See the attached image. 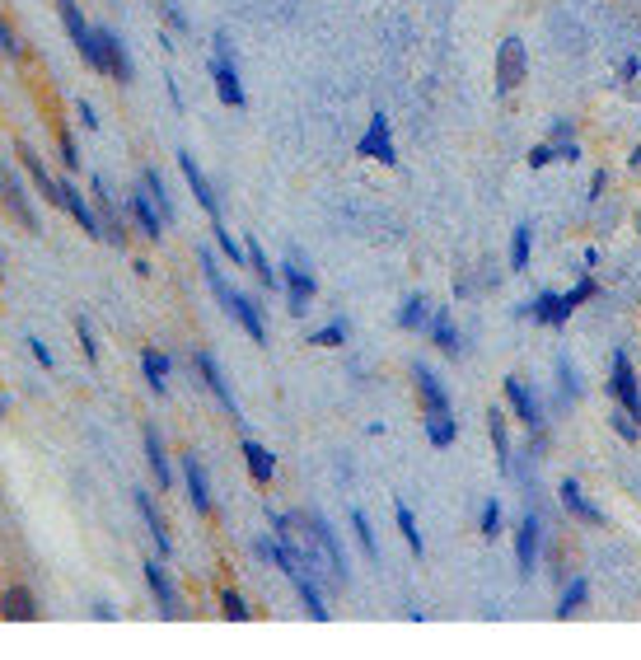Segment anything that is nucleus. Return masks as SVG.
Returning <instances> with one entry per match:
<instances>
[{"label":"nucleus","mask_w":641,"mask_h":660,"mask_svg":"<svg viewBox=\"0 0 641 660\" xmlns=\"http://www.w3.org/2000/svg\"><path fill=\"white\" fill-rule=\"evenodd\" d=\"M552 159H557V146H552V141H543V146H529V169H548Z\"/></svg>","instance_id":"de8ad7c7"},{"label":"nucleus","mask_w":641,"mask_h":660,"mask_svg":"<svg viewBox=\"0 0 641 660\" xmlns=\"http://www.w3.org/2000/svg\"><path fill=\"white\" fill-rule=\"evenodd\" d=\"M604 188H609V174H604V169H594V174H590V193H585V201H599V193H604Z\"/></svg>","instance_id":"603ef678"},{"label":"nucleus","mask_w":641,"mask_h":660,"mask_svg":"<svg viewBox=\"0 0 641 660\" xmlns=\"http://www.w3.org/2000/svg\"><path fill=\"white\" fill-rule=\"evenodd\" d=\"M562 506L576 515V520H585V525H604V510L585 501V492H581L576 478H562Z\"/></svg>","instance_id":"4be33fe9"},{"label":"nucleus","mask_w":641,"mask_h":660,"mask_svg":"<svg viewBox=\"0 0 641 660\" xmlns=\"http://www.w3.org/2000/svg\"><path fill=\"white\" fill-rule=\"evenodd\" d=\"M478 529H483V539H487V544H491V539H501V501H496V497L483 506V520H478Z\"/></svg>","instance_id":"37998d69"},{"label":"nucleus","mask_w":641,"mask_h":660,"mask_svg":"<svg viewBox=\"0 0 641 660\" xmlns=\"http://www.w3.org/2000/svg\"><path fill=\"white\" fill-rule=\"evenodd\" d=\"M29 352H33V361H43V365H52V352L43 347V338H29Z\"/></svg>","instance_id":"5fc2aeb1"},{"label":"nucleus","mask_w":641,"mask_h":660,"mask_svg":"<svg viewBox=\"0 0 641 660\" xmlns=\"http://www.w3.org/2000/svg\"><path fill=\"white\" fill-rule=\"evenodd\" d=\"M146 193L155 197V206H159V216H164V220H174V201H169V193H164V178H159L155 169H146Z\"/></svg>","instance_id":"a19ab883"},{"label":"nucleus","mask_w":641,"mask_h":660,"mask_svg":"<svg viewBox=\"0 0 641 660\" xmlns=\"http://www.w3.org/2000/svg\"><path fill=\"white\" fill-rule=\"evenodd\" d=\"M552 146H557V159H567V164L581 159V146H576V141H552Z\"/></svg>","instance_id":"864d4df0"},{"label":"nucleus","mask_w":641,"mask_h":660,"mask_svg":"<svg viewBox=\"0 0 641 660\" xmlns=\"http://www.w3.org/2000/svg\"><path fill=\"white\" fill-rule=\"evenodd\" d=\"M211 235H216V244H220V253H225V258H230L235 267H244V262H248V249H239V244H235V235H230V230H225V225H220V220H216V230H211Z\"/></svg>","instance_id":"79ce46f5"},{"label":"nucleus","mask_w":641,"mask_h":660,"mask_svg":"<svg viewBox=\"0 0 641 660\" xmlns=\"http://www.w3.org/2000/svg\"><path fill=\"white\" fill-rule=\"evenodd\" d=\"M637 71H641V61H637V56H628V61H623V80H632Z\"/></svg>","instance_id":"13d9d810"},{"label":"nucleus","mask_w":641,"mask_h":660,"mask_svg":"<svg viewBox=\"0 0 641 660\" xmlns=\"http://www.w3.org/2000/svg\"><path fill=\"white\" fill-rule=\"evenodd\" d=\"M248 262H253V272H258V281L267 286V291H277V286H281V272L267 262V253L258 249V244H248Z\"/></svg>","instance_id":"c9c22d12"},{"label":"nucleus","mask_w":641,"mask_h":660,"mask_svg":"<svg viewBox=\"0 0 641 660\" xmlns=\"http://www.w3.org/2000/svg\"><path fill=\"white\" fill-rule=\"evenodd\" d=\"M637 230H641V216H637Z\"/></svg>","instance_id":"680f3d73"},{"label":"nucleus","mask_w":641,"mask_h":660,"mask_svg":"<svg viewBox=\"0 0 641 660\" xmlns=\"http://www.w3.org/2000/svg\"><path fill=\"white\" fill-rule=\"evenodd\" d=\"M356 155H361V159H380V164H389V169L398 164V146H394V132H389V117H384V113L370 117L365 136L356 141Z\"/></svg>","instance_id":"20e7f679"},{"label":"nucleus","mask_w":641,"mask_h":660,"mask_svg":"<svg viewBox=\"0 0 641 660\" xmlns=\"http://www.w3.org/2000/svg\"><path fill=\"white\" fill-rule=\"evenodd\" d=\"M56 150H61V164H66V169H75V164H80V155H75V141H71V132H61V136H56Z\"/></svg>","instance_id":"8fccbe9b"},{"label":"nucleus","mask_w":641,"mask_h":660,"mask_svg":"<svg viewBox=\"0 0 641 660\" xmlns=\"http://www.w3.org/2000/svg\"><path fill=\"white\" fill-rule=\"evenodd\" d=\"M0 52L14 56V61H19V52H24V47H19V38H14V29L5 24V19H0Z\"/></svg>","instance_id":"09e8293b"},{"label":"nucleus","mask_w":641,"mask_h":660,"mask_svg":"<svg viewBox=\"0 0 641 660\" xmlns=\"http://www.w3.org/2000/svg\"><path fill=\"white\" fill-rule=\"evenodd\" d=\"M609 426H613V431H618V436H623L628 445H637V441H641V426H637V417H632L628 407H618V412H609Z\"/></svg>","instance_id":"ea45409f"},{"label":"nucleus","mask_w":641,"mask_h":660,"mask_svg":"<svg viewBox=\"0 0 641 660\" xmlns=\"http://www.w3.org/2000/svg\"><path fill=\"white\" fill-rule=\"evenodd\" d=\"M220 609L230 613L235 623H244V618H248V604H244V595H239V590H225V595H220Z\"/></svg>","instance_id":"a18cd8bd"},{"label":"nucleus","mask_w":641,"mask_h":660,"mask_svg":"<svg viewBox=\"0 0 641 660\" xmlns=\"http://www.w3.org/2000/svg\"><path fill=\"white\" fill-rule=\"evenodd\" d=\"M609 394L618 399V407H628L632 417L641 422V389H637V375H632L628 352H613V380H609Z\"/></svg>","instance_id":"423d86ee"},{"label":"nucleus","mask_w":641,"mask_h":660,"mask_svg":"<svg viewBox=\"0 0 641 660\" xmlns=\"http://www.w3.org/2000/svg\"><path fill=\"white\" fill-rule=\"evenodd\" d=\"M295 590H300V600H304V609H309V618H319V623H323V618H328V604H323V595H319V586H314V576H300V581H291Z\"/></svg>","instance_id":"72a5a7b5"},{"label":"nucleus","mask_w":641,"mask_h":660,"mask_svg":"<svg viewBox=\"0 0 641 660\" xmlns=\"http://www.w3.org/2000/svg\"><path fill=\"white\" fill-rule=\"evenodd\" d=\"M552 141H571V122H567V117L552 122Z\"/></svg>","instance_id":"4d7b16f0"},{"label":"nucleus","mask_w":641,"mask_h":660,"mask_svg":"<svg viewBox=\"0 0 641 660\" xmlns=\"http://www.w3.org/2000/svg\"><path fill=\"white\" fill-rule=\"evenodd\" d=\"M136 497V510L146 515V525H150V539H155V548H159V558H169V529H164V515L155 510V501H150V492H132Z\"/></svg>","instance_id":"b1692460"},{"label":"nucleus","mask_w":641,"mask_h":660,"mask_svg":"<svg viewBox=\"0 0 641 660\" xmlns=\"http://www.w3.org/2000/svg\"><path fill=\"white\" fill-rule=\"evenodd\" d=\"M351 529H356V544L365 548V558H380V544H375V529H370L365 510H351Z\"/></svg>","instance_id":"4c0bfd02"},{"label":"nucleus","mask_w":641,"mask_h":660,"mask_svg":"<svg viewBox=\"0 0 641 660\" xmlns=\"http://www.w3.org/2000/svg\"><path fill=\"white\" fill-rule=\"evenodd\" d=\"M585 600H590V581H585V576H571V586L562 590V604H557V613L567 618V613H576V609H581Z\"/></svg>","instance_id":"f704fd0d"},{"label":"nucleus","mask_w":641,"mask_h":660,"mask_svg":"<svg viewBox=\"0 0 641 660\" xmlns=\"http://www.w3.org/2000/svg\"><path fill=\"white\" fill-rule=\"evenodd\" d=\"M14 155H19V164H24V169L33 174V183H38V188H43V201L61 206V183H56L52 174H47V164L38 159V150H33V146H24V141H19V146H14Z\"/></svg>","instance_id":"4468645a"},{"label":"nucleus","mask_w":641,"mask_h":660,"mask_svg":"<svg viewBox=\"0 0 641 660\" xmlns=\"http://www.w3.org/2000/svg\"><path fill=\"white\" fill-rule=\"evenodd\" d=\"M431 338H436V347H440L445 356H459V328H454L449 309H440V314H436V323H431Z\"/></svg>","instance_id":"7c9ffc66"},{"label":"nucleus","mask_w":641,"mask_h":660,"mask_svg":"<svg viewBox=\"0 0 641 660\" xmlns=\"http://www.w3.org/2000/svg\"><path fill=\"white\" fill-rule=\"evenodd\" d=\"M525 314H529L534 323H543V328H567L571 309L562 304V296H557V291H543L534 304H520V309H515V319H525Z\"/></svg>","instance_id":"9b49d317"},{"label":"nucleus","mask_w":641,"mask_h":660,"mask_svg":"<svg viewBox=\"0 0 641 660\" xmlns=\"http://www.w3.org/2000/svg\"><path fill=\"white\" fill-rule=\"evenodd\" d=\"M525 75H529V47L520 38H506L496 47V94H515L525 85Z\"/></svg>","instance_id":"7ed1b4c3"},{"label":"nucleus","mask_w":641,"mask_h":660,"mask_svg":"<svg viewBox=\"0 0 641 660\" xmlns=\"http://www.w3.org/2000/svg\"><path fill=\"white\" fill-rule=\"evenodd\" d=\"M127 206H132V220L141 225V235H146V239H159V235H164V216H159V206L150 201L146 188H136V193L127 197Z\"/></svg>","instance_id":"a211bd4d"},{"label":"nucleus","mask_w":641,"mask_h":660,"mask_svg":"<svg viewBox=\"0 0 641 660\" xmlns=\"http://www.w3.org/2000/svg\"><path fill=\"white\" fill-rule=\"evenodd\" d=\"M0 193H5V206L14 211V220L24 225V230H38V216H33V206L24 201V188L10 178V174H0Z\"/></svg>","instance_id":"a878e982"},{"label":"nucleus","mask_w":641,"mask_h":660,"mask_svg":"<svg viewBox=\"0 0 641 660\" xmlns=\"http://www.w3.org/2000/svg\"><path fill=\"white\" fill-rule=\"evenodd\" d=\"M211 75H216V94L220 103H230V108H244V85H239V71L230 56H216L211 61Z\"/></svg>","instance_id":"aec40b11"},{"label":"nucleus","mask_w":641,"mask_h":660,"mask_svg":"<svg viewBox=\"0 0 641 660\" xmlns=\"http://www.w3.org/2000/svg\"><path fill=\"white\" fill-rule=\"evenodd\" d=\"M529 253H534V230H529V225H515V235H510V272H525Z\"/></svg>","instance_id":"473e14b6"},{"label":"nucleus","mask_w":641,"mask_h":660,"mask_svg":"<svg viewBox=\"0 0 641 660\" xmlns=\"http://www.w3.org/2000/svg\"><path fill=\"white\" fill-rule=\"evenodd\" d=\"M146 586L155 590L164 618H178V613H183V600H178V590H174V581H169V571H164V562H146Z\"/></svg>","instance_id":"2eb2a0df"},{"label":"nucleus","mask_w":641,"mask_h":660,"mask_svg":"<svg viewBox=\"0 0 641 660\" xmlns=\"http://www.w3.org/2000/svg\"><path fill=\"white\" fill-rule=\"evenodd\" d=\"M501 389H506V403L515 407V417H520L529 431H543V412H539V399H534L529 389H525V380H520V375H506V384H501Z\"/></svg>","instance_id":"9d476101"},{"label":"nucleus","mask_w":641,"mask_h":660,"mask_svg":"<svg viewBox=\"0 0 641 660\" xmlns=\"http://www.w3.org/2000/svg\"><path fill=\"white\" fill-rule=\"evenodd\" d=\"M557 375H562V389H567L571 399H581V375H576V365H571L567 356L557 361Z\"/></svg>","instance_id":"49530a36"},{"label":"nucleus","mask_w":641,"mask_h":660,"mask_svg":"<svg viewBox=\"0 0 641 660\" xmlns=\"http://www.w3.org/2000/svg\"><path fill=\"white\" fill-rule=\"evenodd\" d=\"M197 370H201V380H206V389L230 407V417L244 426V412H239V403H235V394H230V384H225V375H220V365H216V356L211 352H197Z\"/></svg>","instance_id":"ddd939ff"},{"label":"nucleus","mask_w":641,"mask_h":660,"mask_svg":"<svg viewBox=\"0 0 641 660\" xmlns=\"http://www.w3.org/2000/svg\"><path fill=\"white\" fill-rule=\"evenodd\" d=\"M244 464H248V473H253L258 483H272L277 478V455L267 445H258V441H244Z\"/></svg>","instance_id":"393cba45"},{"label":"nucleus","mask_w":641,"mask_h":660,"mask_svg":"<svg viewBox=\"0 0 641 660\" xmlns=\"http://www.w3.org/2000/svg\"><path fill=\"white\" fill-rule=\"evenodd\" d=\"M281 281H286V304H291V314H304L309 309V300H314V272H309V267L300 262V258H291L281 267Z\"/></svg>","instance_id":"39448f33"},{"label":"nucleus","mask_w":641,"mask_h":660,"mask_svg":"<svg viewBox=\"0 0 641 660\" xmlns=\"http://www.w3.org/2000/svg\"><path fill=\"white\" fill-rule=\"evenodd\" d=\"M75 333H80V347H85V356L98 365V347H94V338H90V323H85V319H75Z\"/></svg>","instance_id":"3c124183"},{"label":"nucleus","mask_w":641,"mask_h":660,"mask_svg":"<svg viewBox=\"0 0 641 660\" xmlns=\"http://www.w3.org/2000/svg\"><path fill=\"white\" fill-rule=\"evenodd\" d=\"M454 436H459V422L449 417V412H426V441L436 450H449Z\"/></svg>","instance_id":"cd10ccee"},{"label":"nucleus","mask_w":641,"mask_h":660,"mask_svg":"<svg viewBox=\"0 0 641 660\" xmlns=\"http://www.w3.org/2000/svg\"><path fill=\"white\" fill-rule=\"evenodd\" d=\"M169 352H155V347H146V352H141V370H146V384L155 389V394H164V389H169Z\"/></svg>","instance_id":"bb28decb"},{"label":"nucleus","mask_w":641,"mask_h":660,"mask_svg":"<svg viewBox=\"0 0 641 660\" xmlns=\"http://www.w3.org/2000/svg\"><path fill=\"white\" fill-rule=\"evenodd\" d=\"M0 613H5V618H19V623H33V618H38V600H33V590L10 586L5 595H0Z\"/></svg>","instance_id":"5701e85b"},{"label":"nucleus","mask_w":641,"mask_h":660,"mask_svg":"<svg viewBox=\"0 0 641 660\" xmlns=\"http://www.w3.org/2000/svg\"><path fill=\"white\" fill-rule=\"evenodd\" d=\"M309 529H314V544L323 548V558H328V576L342 586V581H346V558H342V548H338V534L328 529L323 515H309Z\"/></svg>","instance_id":"f8f14e48"},{"label":"nucleus","mask_w":641,"mask_h":660,"mask_svg":"<svg viewBox=\"0 0 641 660\" xmlns=\"http://www.w3.org/2000/svg\"><path fill=\"white\" fill-rule=\"evenodd\" d=\"M594 296H599V286H594V277L585 272V277H581V281H576V286H571V291L562 296V304H567V309H571V314H576V309H581L585 300H594Z\"/></svg>","instance_id":"58836bf2"},{"label":"nucleus","mask_w":641,"mask_h":660,"mask_svg":"<svg viewBox=\"0 0 641 660\" xmlns=\"http://www.w3.org/2000/svg\"><path fill=\"white\" fill-rule=\"evenodd\" d=\"M426 319H431V304H426V296H407V300H403V309H398V328H407V333H417V328H426Z\"/></svg>","instance_id":"2f4dec72"},{"label":"nucleus","mask_w":641,"mask_h":660,"mask_svg":"<svg viewBox=\"0 0 641 660\" xmlns=\"http://www.w3.org/2000/svg\"><path fill=\"white\" fill-rule=\"evenodd\" d=\"M201 277H206V286L216 291V300H220V304H225V309H230V314L239 319V328H244V333L253 338V342H267V323H262V314H258V304L248 300L244 291H235V286H225V277H220L216 258L206 253V249H201Z\"/></svg>","instance_id":"f257e3e1"},{"label":"nucleus","mask_w":641,"mask_h":660,"mask_svg":"<svg viewBox=\"0 0 641 660\" xmlns=\"http://www.w3.org/2000/svg\"><path fill=\"white\" fill-rule=\"evenodd\" d=\"M178 169H183V178H188V188H192V197H197V206L211 220H220V197L211 193V183H206V174H201V164L192 159V150H178Z\"/></svg>","instance_id":"0eeeda50"},{"label":"nucleus","mask_w":641,"mask_h":660,"mask_svg":"<svg viewBox=\"0 0 641 660\" xmlns=\"http://www.w3.org/2000/svg\"><path fill=\"white\" fill-rule=\"evenodd\" d=\"M304 342H309V347H342V342H346V323L338 319V323H328V328H319V333H309Z\"/></svg>","instance_id":"c03bdc74"},{"label":"nucleus","mask_w":641,"mask_h":660,"mask_svg":"<svg viewBox=\"0 0 641 660\" xmlns=\"http://www.w3.org/2000/svg\"><path fill=\"white\" fill-rule=\"evenodd\" d=\"M539 534H543V520L529 510L520 529H515V567H520V576H529L534 562H539Z\"/></svg>","instance_id":"6e6552de"},{"label":"nucleus","mask_w":641,"mask_h":660,"mask_svg":"<svg viewBox=\"0 0 641 660\" xmlns=\"http://www.w3.org/2000/svg\"><path fill=\"white\" fill-rule=\"evenodd\" d=\"M98 33V47H103V71H108L117 85H132V56H127V47H122V38L113 33V29H94Z\"/></svg>","instance_id":"1a4fd4ad"},{"label":"nucleus","mask_w":641,"mask_h":660,"mask_svg":"<svg viewBox=\"0 0 641 660\" xmlns=\"http://www.w3.org/2000/svg\"><path fill=\"white\" fill-rule=\"evenodd\" d=\"M183 483H188V497H192V510L197 515H211V487H206V468L197 455L183 459Z\"/></svg>","instance_id":"412c9836"},{"label":"nucleus","mask_w":641,"mask_h":660,"mask_svg":"<svg viewBox=\"0 0 641 660\" xmlns=\"http://www.w3.org/2000/svg\"><path fill=\"white\" fill-rule=\"evenodd\" d=\"M487 431H491V445H496V464L510 468V436H506V412L501 407L487 412Z\"/></svg>","instance_id":"c756f323"},{"label":"nucleus","mask_w":641,"mask_h":660,"mask_svg":"<svg viewBox=\"0 0 641 660\" xmlns=\"http://www.w3.org/2000/svg\"><path fill=\"white\" fill-rule=\"evenodd\" d=\"M394 520H398V534L407 539V548H412V553H417V558H422V548H426V544H422V534H417V520H412V510H407L403 501L394 506Z\"/></svg>","instance_id":"e433bc0d"},{"label":"nucleus","mask_w":641,"mask_h":660,"mask_svg":"<svg viewBox=\"0 0 641 660\" xmlns=\"http://www.w3.org/2000/svg\"><path fill=\"white\" fill-rule=\"evenodd\" d=\"M80 122H85V127H90V132L98 127V117H94V103H85V99H80Z\"/></svg>","instance_id":"6e6d98bb"},{"label":"nucleus","mask_w":641,"mask_h":660,"mask_svg":"<svg viewBox=\"0 0 641 660\" xmlns=\"http://www.w3.org/2000/svg\"><path fill=\"white\" fill-rule=\"evenodd\" d=\"M61 206H66V211L80 220V230H85V235H98V239H103V220L94 216L90 197H80V188H75V183H61Z\"/></svg>","instance_id":"f3484780"},{"label":"nucleus","mask_w":641,"mask_h":660,"mask_svg":"<svg viewBox=\"0 0 641 660\" xmlns=\"http://www.w3.org/2000/svg\"><path fill=\"white\" fill-rule=\"evenodd\" d=\"M56 5H61V24H66L71 43L80 47V56H85V66H90V71H103V47H98V33L85 24L80 5H75V0H56ZM103 75H108V71H103Z\"/></svg>","instance_id":"f03ea898"},{"label":"nucleus","mask_w":641,"mask_h":660,"mask_svg":"<svg viewBox=\"0 0 641 660\" xmlns=\"http://www.w3.org/2000/svg\"><path fill=\"white\" fill-rule=\"evenodd\" d=\"M412 380H417V394H422V407L426 412H449V389L440 384V375L431 365H417L412 370Z\"/></svg>","instance_id":"dca6fc26"},{"label":"nucleus","mask_w":641,"mask_h":660,"mask_svg":"<svg viewBox=\"0 0 641 660\" xmlns=\"http://www.w3.org/2000/svg\"><path fill=\"white\" fill-rule=\"evenodd\" d=\"M0 417H5V399H0Z\"/></svg>","instance_id":"052dcab7"},{"label":"nucleus","mask_w":641,"mask_h":660,"mask_svg":"<svg viewBox=\"0 0 641 660\" xmlns=\"http://www.w3.org/2000/svg\"><path fill=\"white\" fill-rule=\"evenodd\" d=\"M146 464L155 468V483H159V487H169V483H174L169 459H164V441H159V431H155V426H146Z\"/></svg>","instance_id":"c85d7f7f"},{"label":"nucleus","mask_w":641,"mask_h":660,"mask_svg":"<svg viewBox=\"0 0 641 660\" xmlns=\"http://www.w3.org/2000/svg\"><path fill=\"white\" fill-rule=\"evenodd\" d=\"M90 197L98 201V216H103V239L108 244H127V235H122V216L113 211V197H108V188H103V178H90Z\"/></svg>","instance_id":"6ab92c4d"},{"label":"nucleus","mask_w":641,"mask_h":660,"mask_svg":"<svg viewBox=\"0 0 641 660\" xmlns=\"http://www.w3.org/2000/svg\"><path fill=\"white\" fill-rule=\"evenodd\" d=\"M628 164H632V169H641V146H632V155H628Z\"/></svg>","instance_id":"bf43d9fd"}]
</instances>
